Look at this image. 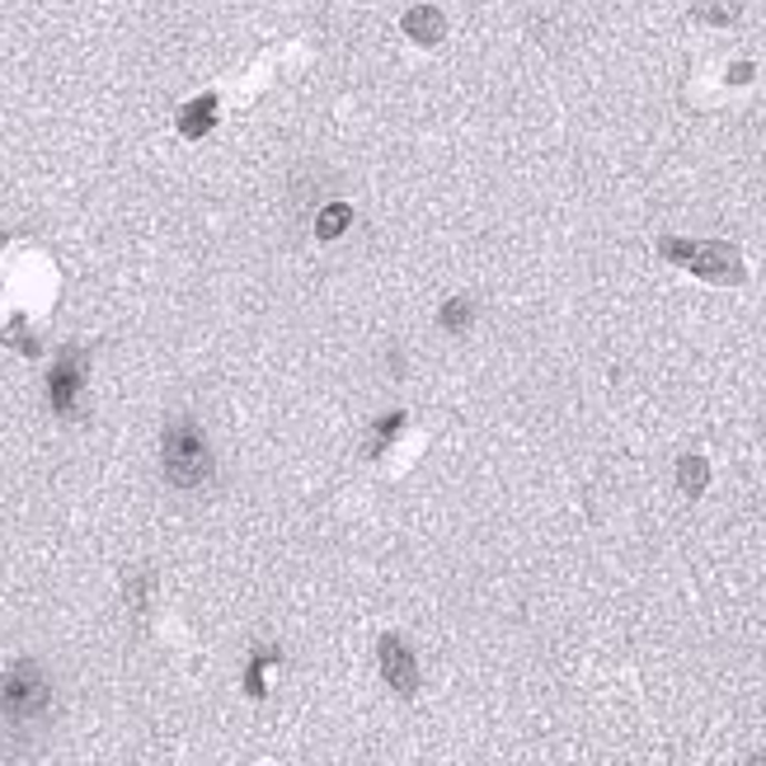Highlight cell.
Segmentation results:
<instances>
[{
	"label": "cell",
	"instance_id": "obj_12",
	"mask_svg": "<svg viewBox=\"0 0 766 766\" xmlns=\"http://www.w3.org/2000/svg\"><path fill=\"white\" fill-rule=\"evenodd\" d=\"M400 428H405V415H396V419H386V423L377 428V433H371V447H367V451H371V457H377V451H386V442H390V438H396V433H400Z\"/></svg>",
	"mask_w": 766,
	"mask_h": 766
},
{
	"label": "cell",
	"instance_id": "obj_7",
	"mask_svg": "<svg viewBox=\"0 0 766 766\" xmlns=\"http://www.w3.org/2000/svg\"><path fill=\"white\" fill-rule=\"evenodd\" d=\"M212 123H217V100H212V94H203V100H193V104L180 113V132L188 136V142H198V136H207Z\"/></svg>",
	"mask_w": 766,
	"mask_h": 766
},
{
	"label": "cell",
	"instance_id": "obj_5",
	"mask_svg": "<svg viewBox=\"0 0 766 766\" xmlns=\"http://www.w3.org/2000/svg\"><path fill=\"white\" fill-rule=\"evenodd\" d=\"M686 254H696V259H686V264H692L696 273H705V278L743 283V264H738V249L734 245H686Z\"/></svg>",
	"mask_w": 766,
	"mask_h": 766
},
{
	"label": "cell",
	"instance_id": "obj_6",
	"mask_svg": "<svg viewBox=\"0 0 766 766\" xmlns=\"http://www.w3.org/2000/svg\"><path fill=\"white\" fill-rule=\"evenodd\" d=\"M405 33L415 38V43H438V38L447 33V19L433 6H415V10L405 14Z\"/></svg>",
	"mask_w": 766,
	"mask_h": 766
},
{
	"label": "cell",
	"instance_id": "obj_3",
	"mask_svg": "<svg viewBox=\"0 0 766 766\" xmlns=\"http://www.w3.org/2000/svg\"><path fill=\"white\" fill-rule=\"evenodd\" d=\"M85 367H90V353L85 348H67L62 358H57L52 377H48L57 415H75V405H81V386H85Z\"/></svg>",
	"mask_w": 766,
	"mask_h": 766
},
{
	"label": "cell",
	"instance_id": "obj_10",
	"mask_svg": "<svg viewBox=\"0 0 766 766\" xmlns=\"http://www.w3.org/2000/svg\"><path fill=\"white\" fill-rule=\"evenodd\" d=\"M677 476H682V489H686V494H701V484L711 480V466L696 461V457H682V461H677Z\"/></svg>",
	"mask_w": 766,
	"mask_h": 766
},
{
	"label": "cell",
	"instance_id": "obj_11",
	"mask_svg": "<svg viewBox=\"0 0 766 766\" xmlns=\"http://www.w3.org/2000/svg\"><path fill=\"white\" fill-rule=\"evenodd\" d=\"M470 316H476V306H470V297H451V302L442 306V316H438V320H442L451 334H461V329L470 325Z\"/></svg>",
	"mask_w": 766,
	"mask_h": 766
},
{
	"label": "cell",
	"instance_id": "obj_1",
	"mask_svg": "<svg viewBox=\"0 0 766 766\" xmlns=\"http://www.w3.org/2000/svg\"><path fill=\"white\" fill-rule=\"evenodd\" d=\"M52 719V677L38 658H14L0 673V734L10 743H33Z\"/></svg>",
	"mask_w": 766,
	"mask_h": 766
},
{
	"label": "cell",
	"instance_id": "obj_4",
	"mask_svg": "<svg viewBox=\"0 0 766 766\" xmlns=\"http://www.w3.org/2000/svg\"><path fill=\"white\" fill-rule=\"evenodd\" d=\"M377 658H381L386 682L396 686L400 696H415V692H419V658H415V650H409L400 635H381Z\"/></svg>",
	"mask_w": 766,
	"mask_h": 766
},
{
	"label": "cell",
	"instance_id": "obj_2",
	"mask_svg": "<svg viewBox=\"0 0 766 766\" xmlns=\"http://www.w3.org/2000/svg\"><path fill=\"white\" fill-rule=\"evenodd\" d=\"M161 470L174 489H207L217 480V451L193 419H170L161 438Z\"/></svg>",
	"mask_w": 766,
	"mask_h": 766
},
{
	"label": "cell",
	"instance_id": "obj_9",
	"mask_svg": "<svg viewBox=\"0 0 766 766\" xmlns=\"http://www.w3.org/2000/svg\"><path fill=\"white\" fill-rule=\"evenodd\" d=\"M692 10L701 19H711V24H734L743 14V0H692Z\"/></svg>",
	"mask_w": 766,
	"mask_h": 766
},
{
	"label": "cell",
	"instance_id": "obj_8",
	"mask_svg": "<svg viewBox=\"0 0 766 766\" xmlns=\"http://www.w3.org/2000/svg\"><path fill=\"white\" fill-rule=\"evenodd\" d=\"M348 222H353V207L348 203H320V212H316V235H320V241H339V235L348 231Z\"/></svg>",
	"mask_w": 766,
	"mask_h": 766
}]
</instances>
